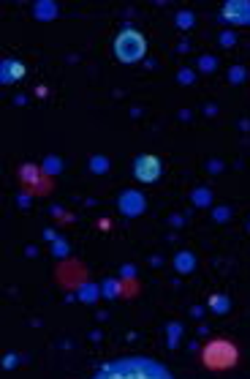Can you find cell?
Returning a JSON list of instances; mask_svg holds the SVG:
<instances>
[{
  "mask_svg": "<svg viewBox=\"0 0 250 379\" xmlns=\"http://www.w3.org/2000/svg\"><path fill=\"white\" fill-rule=\"evenodd\" d=\"M93 379H174L166 366L158 360L142 358V355H128L106 363L101 371H96Z\"/></svg>",
  "mask_w": 250,
  "mask_h": 379,
  "instance_id": "6da1fadb",
  "label": "cell"
},
{
  "mask_svg": "<svg viewBox=\"0 0 250 379\" xmlns=\"http://www.w3.org/2000/svg\"><path fill=\"white\" fill-rule=\"evenodd\" d=\"M114 52H117V58L123 61V63H136V61H142L147 52V42L145 36L139 33V30H123L117 39H114Z\"/></svg>",
  "mask_w": 250,
  "mask_h": 379,
  "instance_id": "7a4b0ae2",
  "label": "cell"
},
{
  "mask_svg": "<svg viewBox=\"0 0 250 379\" xmlns=\"http://www.w3.org/2000/svg\"><path fill=\"white\" fill-rule=\"evenodd\" d=\"M237 363V347L218 338V341H209L204 347V366L207 368H215V371H223V368H231Z\"/></svg>",
  "mask_w": 250,
  "mask_h": 379,
  "instance_id": "3957f363",
  "label": "cell"
},
{
  "mask_svg": "<svg viewBox=\"0 0 250 379\" xmlns=\"http://www.w3.org/2000/svg\"><path fill=\"white\" fill-rule=\"evenodd\" d=\"M136 178L142 180V183H152V180H158L161 178V161L155 159V156H142L139 161H136Z\"/></svg>",
  "mask_w": 250,
  "mask_h": 379,
  "instance_id": "277c9868",
  "label": "cell"
},
{
  "mask_svg": "<svg viewBox=\"0 0 250 379\" xmlns=\"http://www.w3.org/2000/svg\"><path fill=\"white\" fill-rule=\"evenodd\" d=\"M22 178H25V180H30V183H36V180H39V169H36V167H22Z\"/></svg>",
  "mask_w": 250,
  "mask_h": 379,
  "instance_id": "5b68a950",
  "label": "cell"
}]
</instances>
